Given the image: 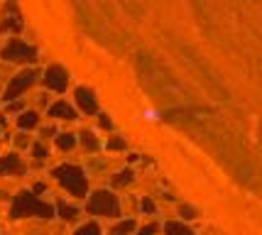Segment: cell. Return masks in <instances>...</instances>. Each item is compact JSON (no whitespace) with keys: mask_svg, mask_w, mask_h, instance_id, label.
I'll return each mask as SVG.
<instances>
[{"mask_svg":"<svg viewBox=\"0 0 262 235\" xmlns=\"http://www.w3.org/2000/svg\"><path fill=\"white\" fill-rule=\"evenodd\" d=\"M57 208L52 203L42 201L34 191H17L12 196V203H10V218L12 221H20V218H42V221H49L54 218Z\"/></svg>","mask_w":262,"mask_h":235,"instance_id":"cell-1","label":"cell"},{"mask_svg":"<svg viewBox=\"0 0 262 235\" xmlns=\"http://www.w3.org/2000/svg\"><path fill=\"white\" fill-rule=\"evenodd\" d=\"M52 177L57 179V184L69 196L89 199V177L79 164H59V167L52 169Z\"/></svg>","mask_w":262,"mask_h":235,"instance_id":"cell-2","label":"cell"},{"mask_svg":"<svg viewBox=\"0 0 262 235\" xmlns=\"http://www.w3.org/2000/svg\"><path fill=\"white\" fill-rule=\"evenodd\" d=\"M86 213L96 218H118L120 216V199L111 189H96L86 201Z\"/></svg>","mask_w":262,"mask_h":235,"instance_id":"cell-3","label":"cell"},{"mask_svg":"<svg viewBox=\"0 0 262 235\" xmlns=\"http://www.w3.org/2000/svg\"><path fill=\"white\" fill-rule=\"evenodd\" d=\"M34 81H37V71H32V69H30V71H20V74L8 83V89H5V93H3V101L10 103V101H15V98H20L25 91L32 86Z\"/></svg>","mask_w":262,"mask_h":235,"instance_id":"cell-4","label":"cell"},{"mask_svg":"<svg viewBox=\"0 0 262 235\" xmlns=\"http://www.w3.org/2000/svg\"><path fill=\"white\" fill-rule=\"evenodd\" d=\"M34 56H37V52L30 45L20 42V39L8 42V47L3 49V59L5 61H34Z\"/></svg>","mask_w":262,"mask_h":235,"instance_id":"cell-5","label":"cell"},{"mask_svg":"<svg viewBox=\"0 0 262 235\" xmlns=\"http://www.w3.org/2000/svg\"><path fill=\"white\" fill-rule=\"evenodd\" d=\"M27 172V164L17 152H8L0 157V177H23Z\"/></svg>","mask_w":262,"mask_h":235,"instance_id":"cell-6","label":"cell"},{"mask_svg":"<svg viewBox=\"0 0 262 235\" xmlns=\"http://www.w3.org/2000/svg\"><path fill=\"white\" fill-rule=\"evenodd\" d=\"M45 86L52 91H57V93H61V91H67L69 86V76L67 71L61 67H49L45 74Z\"/></svg>","mask_w":262,"mask_h":235,"instance_id":"cell-7","label":"cell"},{"mask_svg":"<svg viewBox=\"0 0 262 235\" xmlns=\"http://www.w3.org/2000/svg\"><path fill=\"white\" fill-rule=\"evenodd\" d=\"M76 105H79V111H83L86 115H96L98 113V98H96V93L91 89H76Z\"/></svg>","mask_w":262,"mask_h":235,"instance_id":"cell-8","label":"cell"},{"mask_svg":"<svg viewBox=\"0 0 262 235\" xmlns=\"http://www.w3.org/2000/svg\"><path fill=\"white\" fill-rule=\"evenodd\" d=\"M49 118L71 123V120H76V111H74V108H71L67 101H59V103H54V105L49 108Z\"/></svg>","mask_w":262,"mask_h":235,"instance_id":"cell-9","label":"cell"},{"mask_svg":"<svg viewBox=\"0 0 262 235\" xmlns=\"http://www.w3.org/2000/svg\"><path fill=\"white\" fill-rule=\"evenodd\" d=\"M57 213H59V218H61V221H67V223H74V221L81 216L79 206L67 203V201H57Z\"/></svg>","mask_w":262,"mask_h":235,"instance_id":"cell-10","label":"cell"},{"mask_svg":"<svg viewBox=\"0 0 262 235\" xmlns=\"http://www.w3.org/2000/svg\"><path fill=\"white\" fill-rule=\"evenodd\" d=\"M54 145H57V149H61V152H71L74 147L79 145V135H74V133H59L57 137H54Z\"/></svg>","mask_w":262,"mask_h":235,"instance_id":"cell-11","label":"cell"},{"mask_svg":"<svg viewBox=\"0 0 262 235\" xmlns=\"http://www.w3.org/2000/svg\"><path fill=\"white\" fill-rule=\"evenodd\" d=\"M17 127L20 130H34V127H39V115L34 111H23L20 113V118H17Z\"/></svg>","mask_w":262,"mask_h":235,"instance_id":"cell-12","label":"cell"},{"mask_svg":"<svg viewBox=\"0 0 262 235\" xmlns=\"http://www.w3.org/2000/svg\"><path fill=\"white\" fill-rule=\"evenodd\" d=\"M133 181H135V174H133V169L130 167H125V169H120V172H115L111 184H113L115 189H123V186H130Z\"/></svg>","mask_w":262,"mask_h":235,"instance_id":"cell-13","label":"cell"},{"mask_svg":"<svg viewBox=\"0 0 262 235\" xmlns=\"http://www.w3.org/2000/svg\"><path fill=\"white\" fill-rule=\"evenodd\" d=\"M79 145L86 149V152H98V147H101V142H98V137L91 133V130H83V133L79 135Z\"/></svg>","mask_w":262,"mask_h":235,"instance_id":"cell-14","label":"cell"},{"mask_svg":"<svg viewBox=\"0 0 262 235\" xmlns=\"http://www.w3.org/2000/svg\"><path fill=\"white\" fill-rule=\"evenodd\" d=\"M164 235H196V233L182 221H169V223H164Z\"/></svg>","mask_w":262,"mask_h":235,"instance_id":"cell-15","label":"cell"},{"mask_svg":"<svg viewBox=\"0 0 262 235\" xmlns=\"http://www.w3.org/2000/svg\"><path fill=\"white\" fill-rule=\"evenodd\" d=\"M135 228H137L135 221H133V218H125V221H118V223L111 228V233L108 235H133L135 233Z\"/></svg>","mask_w":262,"mask_h":235,"instance_id":"cell-16","label":"cell"},{"mask_svg":"<svg viewBox=\"0 0 262 235\" xmlns=\"http://www.w3.org/2000/svg\"><path fill=\"white\" fill-rule=\"evenodd\" d=\"M74 235H103V230H101V225L96 223V221H89V223L79 225V228L74 230Z\"/></svg>","mask_w":262,"mask_h":235,"instance_id":"cell-17","label":"cell"},{"mask_svg":"<svg viewBox=\"0 0 262 235\" xmlns=\"http://www.w3.org/2000/svg\"><path fill=\"white\" fill-rule=\"evenodd\" d=\"M32 157L37 162H45L47 157H49V149H47L45 142H32Z\"/></svg>","mask_w":262,"mask_h":235,"instance_id":"cell-18","label":"cell"},{"mask_svg":"<svg viewBox=\"0 0 262 235\" xmlns=\"http://www.w3.org/2000/svg\"><path fill=\"white\" fill-rule=\"evenodd\" d=\"M179 216H182L184 221H194V218H199V208H194V206H186V203H182V206H179Z\"/></svg>","mask_w":262,"mask_h":235,"instance_id":"cell-19","label":"cell"},{"mask_svg":"<svg viewBox=\"0 0 262 235\" xmlns=\"http://www.w3.org/2000/svg\"><path fill=\"white\" fill-rule=\"evenodd\" d=\"M125 147H127L125 137H111V140H108V149H111V152H123Z\"/></svg>","mask_w":262,"mask_h":235,"instance_id":"cell-20","label":"cell"},{"mask_svg":"<svg viewBox=\"0 0 262 235\" xmlns=\"http://www.w3.org/2000/svg\"><path fill=\"white\" fill-rule=\"evenodd\" d=\"M12 142H15V147H17V149H25V147H32V142H30V135L25 133H20V135H15V140H12Z\"/></svg>","mask_w":262,"mask_h":235,"instance_id":"cell-21","label":"cell"},{"mask_svg":"<svg viewBox=\"0 0 262 235\" xmlns=\"http://www.w3.org/2000/svg\"><path fill=\"white\" fill-rule=\"evenodd\" d=\"M140 208H142V213H157V206H155V201H152L149 196H142V201H140Z\"/></svg>","mask_w":262,"mask_h":235,"instance_id":"cell-22","label":"cell"},{"mask_svg":"<svg viewBox=\"0 0 262 235\" xmlns=\"http://www.w3.org/2000/svg\"><path fill=\"white\" fill-rule=\"evenodd\" d=\"M157 233H160V225H157V223H147V225H142L135 235H157Z\"/></svg>","mask_w":262,"mask_h":235,"instance_id":"cell-23","label":"cell"},{"mask_svg":"<svg viewBox=\"0 0 262 235\" xmlns=\"http://www.w3.org/2000/svg\"><path fill=\"white\" fill-rule=\"evenodd\" d=\"M98 127H103V130H113V123H111V115H105V113H101V115H98Z\"/></svg>","mask_w":262,"mask_h":235,"instance_id":"cell-24","label":"cell"},{"mask_svg":"<svg viewBox=\"0 0 262 235\" xmlns=\"http://www.w3.org/2000/svg\"><path fill=\"white\" fill-rule=\"evenodd\" d=\"M32 191H34V194H45V191H47V184H42V181H37V184L32 186Z\"/></svg>","mask_w":262,"mask_h":235,"instance_id":"cell-25","label":"cell"},{"mask_svg":"<svg viewBox=\"0 0 262 235\" xmlns=\"http://www.w3.org/2000/svg\"><path fill=\"white\" fill-rule=\"evenodd\" d=\"M8 111H12V113H17V111H23V103H12Z\"/></svg>","mask_w":262,"mask_h":235,"instance_id":"cell-26","label":"cell"},{"mask_svg":"<svg viewBox=\"0 0 262 235\" xmlns=\"http://www.w3.org/2000/svg\"><path fill=\"white\" fill-rule=\"evenodd\" d=\"M42 135H45V137H49V135H54V127H42Z\"/></svg>","mask_w":262,"mask_h":235,"instance_id":"cell-27","label":"cell"},{"mask_svg":"<svg viewBox=\"0 0 262 235\" xmlns=\"http://www.w3.org/2000/svg\"><path fill=\"white\" fill-rule=\"evenodd\" d=\"M32 235H45V233H32Z\"/></svg>","mask_w":262,"mask_h":235,"instance_id":"cell-28","label":"cell"}]
</instances>
